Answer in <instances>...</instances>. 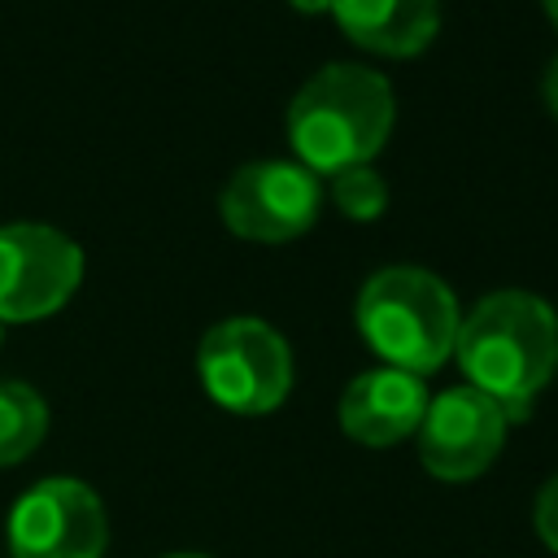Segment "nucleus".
<instances>
[{
    "instance_id": "f257e3e1",
    "label": "nucleus",
    "mask_w": 558,
    "mask_h": 558,
    "mask_svg": "<svg viewBox=\"0 0 558 558\" xmlns=\"http://www.w3.org/2000/svg\"><path fill=\"white\" fill-rule=\"evenodd\" d=\"M453 353L471 388L493 397L506 423H514L558 366V318L532 292H493L458 323Z\"/></svg>"
},
{
    "instance_id": "f03ea898",
    "label": "nucleus",
    "mask_w": 558,
    "mask_h": 558,
    "mask_svg": "<svg viewBox=\"0 0 558 558\" xmlns=\"http://www.w3.org/2000/svg\"><path fill=\"white\" fill-rule=\"evenodd\" d=\"M397 118L384 74L366 65H323L288 105V144L310 174L371 166Z\"/></svg>"
},
{
    "instance_id": "7ed1b4c3",
    "label": "nucleus",
    "mask_w": 558,
    "mask_h": 558,
    "mask_svg": "<svg viewBox=\"0 0 558 558\" xmlns=\"http://www.w3.org/2000/svg\"><path fill=\"white\" fill-rule=\"evenodd\" d=\"M362 340L397 371H436L458 340V301L449 283L423 266H384L357 292Z\"/></svg>"
},
{
    "instance_id": "20e7f679",
    "label": "nucleus",
    "mask_w": 558,
    "mask_h": 558,
    "mask_svg": "<svg viewBox=\"0 0 558 558\" xmlns=\"http://www.w3.org/2000/svg\"><path fill=\"white\" fill-rule=\"evenodd\" d=\"M196 371L205 392L231 414H266L292 388V353L262 318H222L201 336Z\"/></svg>"
},
{
    "instance_id": "39448f33",
    "label": "nucleus",
    "mask_w": 558,
    "mask_h": 558,
    "mask_svg": "<svg viewBox=\"0 0 558 558\" xmlns=\"http://www.w3.org/2000/svg\"><path fill=\"white\" fill-rule=\"evenodd\" d=\"M83 279V248L44 222L0 227V323L57 314Z\"/></svg>"
},
{
    "instance_id": "423d86ee",
    "label": "nucleus",
    "mask_w": 558,
    "mask_h": 558,
    "mask_svg": "<svg viewBox=\"0 0 558 558\" xmlns=\"http://www.w3.org/2000/svg\"><path fill=\"white\" fill-rule=\"evenodd\" d=\"M318 205H323L318 174H310L301 161H248L227 179L218 196V214L227 231L253 244L296 240L318 218Z\"/></svg>"
},
{
    "instance_id": "0eeeda50",
    "label": "nucleus",
    "mask_w": 558,
    "mask_h": 558,
    "mask_svg": "<svg viewBox=\"0 0 558 558\" xmlns=\"http://www.w3.org/2000/svg\"><path fill=\"white\" fill-rule=\"evenodd\" d=\"M105 506L83 480H39L17 497L9 514L13 558H100L105 554Z\"/></svg>"
},
{
    "instance_id": "6e6552de",
    "label": "nucleus",
    "mask_w": 558,
    "mask_h": 558,
    "mask_svg": "<svg viewBox=\"0 0 558 558\" xmlns=\"http://www.w3.org/2000/svg\"><path fill=\"white\" fill-rule=\"evenodd\" d=\"M506 414L480 388H445L418 423V458L436 480H475L501 453Z\"/></svg>"
},
{
    "instance_id": "1a4fd4ad",
    "label": "nucleus",
    "mask_w": 558,
    "mask_h": 558,
    "mask_svg": "<svg viewBox=\"0 0 558 558\" xmlns=\"http://www.w3.org/2000/svg\"><path fill=\"white\" fill-rule=\"evenodd\" d=\"M427 401L432 397H427L423 379L410 371H397V366L362 371L340 397V427L357 445L384 449V445H397L410 432H418Z\"/></svg>"
},
{
    "instance_id": "9d476101",
    "label": "nucleus",
    "mask_w": 558,
    "mask_h": 558,
    "mask_svg": "<svg viewBox=\"0 0 558 558\" xmlns=\"http://www.w3.org/2000/svg\"><path fill=\"white\" fill-rule=\"evenodd\" d=\"M340 31L384 57H414L440 31V0H331Z\"/></svg>"
},
{
    "instance_id": "9b49d317",
    "label": "nucleus",
    "mask_w": 558,
    "mask_h": 558,
    "mask_svg": "<svg viewBox=\"0 0 558 558\" xmlns=\"http://www.w3.org/2000/svg\"><path fill=\"white\" fill-rule=\"evenodd\" d=\"M48 432V405L31 384L0 379V466L22 462Z\"/></svg>"
},
{
    "instance_id": "f8f14e48",
    "label": "nucleus",
    "mask_w": 558,
    "mask_h": 558,
    "mask_svg": "<svg viewBox=\"0 0 558 558\" xmlns=\"http://www.w3.org/2000/svg\"><path fill=\"white\" fill-rule=\"evenodd\" d=\"M331 201H336V209H340L344 218L371 222V218L384 214L388 187H384V179H379L371 166H353V170L331 174Z\"/></svg>"
},
{
    "instance_id": "ddd939ff",
    "label": "nucleus",
    "mask_w": 558,
    "mask_h": 558,
    "mask_svg": "<svg viewBox=\"0 0 558 558\" xmlns=\"http://www.w3.org/2000/svg\"><path fill=\"white\" fill-rule=\"evenodd\" d=\"M532 523L541 532V541L558 554V475L545 480V488L536 493V510H532Z\"/></svg>"
},
{
    "instance_id": "4468645a",
    "label": "nucleus",
    "mask_w": 558,
    "mask_h": 558,
    "mask_svg": "<svg viewBox=\"0 0 558 558\" xmlns=\"http://www.w3.org/2000/svg\"><path fill=\"white\" fill-rule=\"evenodd\" d=\"M541 92H545V105H549V113L558 118V57H554V65L545 70V83H541Z\"/></svg>"
},
{
    "instance_id": "2eb2a0df",
    "label": "nucleus",
    "mask_w": 558,
    "mask_h": 558,
    "mask_svg": "<svg viewBox=\"0 0 558 558\" xmlns=\"http://www.w3.org/2000/svg\"><path fill=\"white\" fill-rule=\"evenodd\" d=\"M292 9H301V13H323V9H331V0H292Z\"/></svg>"
},
{
    "instance_id": "dca6fc26",
    "label": "nucleus",
    "mask_w": 558,
    "mask_h": 558,
    "mask_svg": "<svg viewBox=\"0 0 558 558\" xmlns=\"http://www.w3.org/2000/svg\"><path fill=\"white\" fill-rule=\"evenodd\" d=\"M541 4H545V13H549V22L558 26V0H541Z\"/></svg>"
},
{
    "instance_id": "f3484780",
    "label": "nucleus",
    "mask_w": 558,
    "mask_h": 558,
    "mask_svg": "<svg viewBox=\"0 0 558 558\" xmlns=\"http://www.w3.org/2000/svg\"><path fill=\"white\" fill-rule=\"evenodd\" d=\"M170 558H205V554H170Z\"/></svg>"
}]
</instances>
